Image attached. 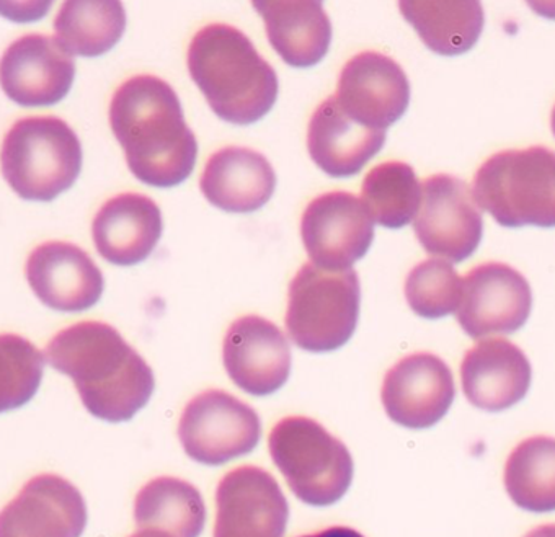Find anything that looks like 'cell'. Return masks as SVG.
<instances>
[{"mask_svg": "<svg viewBox=\"0 0 555 537\" xmlns=\"http://www.w3.org/2000/svg\"><path fill=\"white\" fill-rule=\"evenodd\" d=\"M109 125L141 182L169 189L192 174L198 142L166 80L144 74L122 82L109 103Z\"/></svg>", "mask_w": 555, "mask_h": 537, "instance_id": "6da1fadb", "label": "cell"}, {"mask_svg": "<svg viewBox=\"0 0 555 537\" xmlns=\"http://www.w3.org/2000/svg\"><path fill=\"white\" fill-rule=\"evenodd\" d=\"M51 367L76 384L86 409L96 419H132L154 393L150 365L115 327L87 320L54 335L44 351Z\"/></svg>", "mask_w": 555, "mask_h": 537, "instance_id": "7a4b0ae2", "label": "cell"}, {"mask_svg": "<svg viewBox=\"0 0 555 537\" xmlns=\"http://www.w3.org/2000/svg\"><path fill=\"white\" fill-rule=\"evenodd\" d=\"M189 71L212 112L234 125L258 122L276 102V73L231 25H208L193 37Z\"/></svg>", "mask_w": 555, "mask_h": 537, "instance_id": "3957f363", "label": "cell"}, {"mask_svg": "<svg viewBox=\"0 0 555 537\" xmlns=\"http://www.w3.org/2000/svg\"><path fill=\"white\" fill-rule=\"evenodd\" d=\"M474 199L505 228H555V152L532 145L493 154L474 177Z\"/></svg>", "mask_w": 555, "mask_h": 537, "instance_id": "277c9868", "label": "cell"}, {"mask_svg": "<svg viewBox=\"0 0 555 537\" xmlns=\"http://www.w3.org/2000/svg\"><path fill=\"white\" fill-rule=\"evenodd\" d=\"M82 148L74 129L56 116H28L9 129L2 170L17 195L51 202L76 182Z\"/></svg>", "mask_w": 555, "mask_h": 537, "instance_id": "5b68a950", "label": "cell"}, {"mask_svg": "<svg viewBox=\"0 0 555 537\" xmlns=\"http://www.w3.org/2000/svg\"><path fill=\"white\" fill-rule=\"evenodd\" d=\"M271 459L293 494L312 507L340 500L353 481V459L340 439L308 417H288L271 430Z\"/></svg>", "mask_w": 555, "mask_h": 537, "instance_id": "8992f818", "label": "cell"}, {"mask_svg": "<svg viewBox=\"0 0 555 537\" xmlns=\"http://www.w3.org/2000/svg\"><path fill=\"white\" fill-rule=\"evenodd\" d=\"M360 299L357 271L302 265L289 284L286 330L306 351H334L353 335Z\"/></svg>", "mask_w": 555, "mask_h": 537, "instance_id": "52a82bcc", "label": "cell"}, {"mask_svg": "<svg viewBox=\"0 0 555 537\" xmlns=\"http://www.w3.org/2000/svg\"><path fill=\"white\" fill-rule=\"evenodd\" d=\"M257 412L224 391H206L190 400L179 438L193 461L219 465L254 451L260 439Z\"/></svg>", "mask_w": 555, "mask_h": 537, "instance_id": "ba28073f", "label": "cell"}, {"mask_svg": "<svg viewBox=\"0 0 555 537\" xmlns=\"http://www.w3.org/2000/svg\"><path fill=\"white\" fill-rule=\"evenodd\" d=\"M413 229L428 254L457 264L479 247L482 213L466 182L453 175H431L422 183V205Z\"/></svg>", "mask_w": 555, "mask_h": 537, "instance_id": "9c48e42d", "label": "cell"}, {"mask_svg": "<svg viewBox=\"0 0 555 537\" xmlns=\"http://www.w3.org/2000/svg\"><path fill=\"white\" fill-rule=\"evenodd\" d=\"M301 235L311 264L324 270H350L370 251L374 219L353 193L331 192L309 203Z\"/></svg>", "mask_w": 555, "mask_h": 537, "instance_id": "30bf717a", "label": "cell"}, {"mask_svg": "<svg viewBox=\"0 0 555 537\" xmlns=\"http://www.w3.org/2000/svg\"><path fill=\"white\" fill-rule=\"evenodd\" d=\"M531 307L528 280L509 265L489 261L463 278V299L456 319L467 335L483 338L521 329Z\"/></svg>", "mask_w": 555, "mask_h": 537, "instance_id": "8fae6325", "label": "cell"}, {"mask_svg": "<svg viewBox=\"0 0 555 537\" xmlns=\"http://www.w3.org/2000/svg\"><path fill=\"white\" fill-rule=\"evenodd\" d=\"M215 537H285L289 507L276 478L242 465L219 482Z\"/></svg>", "mask_w": 555, "mask_h": 537, "instance_id": "7c38bea8", "label": "cell"}, {"mask_svg": "<svg viewBox=\"0 0 555 537\" xmlns=\"http://www.w3.org/2000/svg\"><path fill=\"white\" fill-rule=\"evenodd\" d=\"M454 394L450 367L434 353H413L387 371L380 399L392 422L424 430L447 415Z\"/></svg>", "mask_w": 555, "mask_h": 537, "instance_id": "4fadbf2b", "label": "cell"}, {"mask_svg": "<svg viewBox=\"0 0 555 537\" xmlns=\"http://www.w3.org/2000/svg\"><path fill=\"white\" fill-rule=\"evenodd\" d=\"M334 97L358 125L386 131L405 113L410 84L392 57L364 51L345 64Z\"/></svg>", "mask_w": 555, "mask_h": 537, "instance_id": "5bb4252c", "label": "cell"}, {"mask_svg": "<svg viewBox=\"0 0 555 537\" xmlns=\"http://www.w3.org/2000/svg\"><path fill=\"white\" fill-rule=\"evenodd\" d=\"M224 367L235 386L251 396L282 389L292 373V349L285 333L258 316L234 320L224 338Z\"/></svg>", "mask_w": 555, "mask_h": 537, "instance_id": "9a60e30c", "label": "cell"}, {"mask_svg": "<svg viewBox=\"0 0 555 537\" xmlns=\"http://www.w3.org/2000/svg\"><path fill=\"white\" fill-rule=\"evenodd\" d=\"M74 76L73 54L50 35H25L2 57V89L22 106L54 105L67 95Z\"/></svg>", "mask_w": 555, "mask_h": 537, "instance_id": "2e32d148", "label": "cell"}, {"mask_svg": "<svg viewBox=\"0 0 555 537\" xmlns=\"http://www.w3.org/2000/svg\"><path fill=\"white\" fill-rule=\"evenodd\" d=\"M87 508L66 478L41 474L27 482L0 516V537H80Z\"/></svg>", "mask_w": 555, "mask_h": 537, "instance_id": "e0dca14e", "label": "cell"}, {"mask_svg": "<svg viewBox=\"0 0 555 537\" xmlns=\"http://www.w3.org/2000/svg\"><path fill=\"white\" fill-rule=\"evenodd\" d=\"M25 274L38 299L63 312L89 309L103 293L102 271L86 251L69 242H47L35 248Z\"/></svg>", "mask_w": 555, "mask_h": 537, "instance_id": "ac0fdd59", "label": "cell"}, {"mask_svg": "<svg viewBox=\"0 0 555 537\" xmlns=\"http://www.w3.org/2000/svg\"><path fill=\"white\" fill-rule=\"evenodd\" d=\"M531 378L525 351L506 338L480 340L461 365L464 396L487 412H502L525 399Z\"/></svg>", "mask_w": 555, "mask_h": 537, "instance_id": "d6986e66", "label": "cell"}, {"mask_svg": "<svg viewBox=\"0 0 555 537\" xmlns=\"http://www.w3.org/2000/svg\"><path fill=\"white\" fill-rule=\"evenodd\" d=\"M92 235L96 251L106 261L129 267L153 254L163 235V215L150 196L122 193L96 213Z\"/></svg>", "mask_w": 555, "mask_h": 537, "instance_id": "ffe728a7", "label": "cell"}, {"mask_svg": "<svg viewBox=\"0 0 555 537\" xmlns=\"http://www.w3.org/2000/svg\"><path fill=\"white\" fill-rule=\"evenodd\" d=\"M274 187L276 175L268 158L238 145L215 152L202 175L203 195L229 213L257 212L267 205Z\"/></svg>", "mask_w": 555, "mask_h": 537, "instance_id": "44dd1931", "label": "cell"}, {"mask_svg": "<svg viewBox=\"0 0 555 537\" xmlns=\"http://www.w3.org/2000/svg\"><path fill=\"white\" fill-rule=\"evenodd\" d=\"M386 142V131L358 125L328 97L312 115L308 149L312 161L331 177L358 174Z\"/></svg>", "mask_w": 555, "mask_h": 537, "instance_id": "7402d4cb", "label": "cell"}, {"mask_svg": "<svg viewBox=\"0 0 555 537\" xmlns=\"http://www.w3.org/2000/svg\"><path fill=\"white\" fill-rule=\"evenodd\" d=\"M268 40L285 63L311 67L327 54L332 24L321 2H254Z\"/></svg>", "mask_w": 555, "mask_h": 537, "instance_id": "603a6c76", "label": "cell"}, {"mask_svg": "<svg viewBox=\"0 0 555 537\" xmlns=\"http://www.w3.org/2000/svg\"><path fill=\"white\" fill-rule=\"evenodd\" d=\"M139 529L160 530L172 537H199L206 507L198 488L176 477H157L144 485L134 501Z\"/></svg>", "mask_w": 555, "mask_h": 537, "instance_id": "cb8c5ba5", "label": "cell"}, {"mask_svg": "<svg viewBox=\"0 0 555 537\" xmlns=\"http://www.w3.org/2000/svg\"><path fill=\"white\" fill-rule=\"evenodd\" d=\"M399 9L422 41L443 56L469 51L486 21L479 2H400Z\"/></svg>", "mask_w": 555, "mask_h": 537, "instance_id": "d4e9b609", "label": "cell"}, {"mask_svg": "<svg viewBox=\"0 0 555 537\" xmlns=\"http://www.w3.org/2000/svg\"><path fill=\"white\" fill-rule=\"evenodd\" d=\"M503 482L522 510L555 511V438L541 435L519 443L506 459Z\"/></svg>", "mask_w": 555, "mask_h": 537, "instance_id": "484cf974", "label": "cell"}, {"mask_svg": "<svg viewBox=\"0 0 555 537\" xmlns=\"http://www.w3.org/2000/svg\"><path fill=\"white\" fill-rule=\"evenodd\" d=\"M125 27L121 2H66L54 18L56 38L73 56L106 53L118 43Z\"/></svg>", "mask_w": 555, "mask_h": 537, "instance_id": "4316f807", "label": "cell"}, {"mask_svg": "<svg viewBox=\"0 0 555 537\" xmlns=\"http://www.w3.org/2000/svg\"><path fill=\"white\" fill-rule=\"evenodd\" d=\"M361 200L377 225L400 229L421 209L422 183L405 162H384L367 171Z\"/></svg>", "mask_w": 555, "mask_h": 537, "instance_id": "83f0119b", "label": "cell"}, {"mask_svg": "<svg viewBox=\"0 0 555 537\" xmlns=\"http://www.w3.org/2000/svg\"><path fill=\"white\" fill-rule=\"evenodd\" d=\"M410 309L425 319H441L456 312L463 299V278L453 264L430 258L412 268L405 280Z\"/></svg>", "mask_w": 555, "mask_h": 537, "instance_id": "f1b7e54d", "label": "cell"}, {"mask_svg": "<svg viewBox=\"0 0 555 537\" xmlns=\"http://www.w3.org/2000/svg\"><path fill=\"white\" fill-rule=\"evenodd\" d=\"M2 410L17 409L37 393L43 376L44 358L28 340L9 333L2 336Z\"/></svg>", "mask_w": 555, "mask_h": 537, "instance_id": "f546056e", "label": "cell"}, {"mask_svg": "<svg viewBox=\"0 0 555 537\" xmlns=\"http://www.w3.org/2000/svg\"><path fill=\"white\" fill-rule=\"evenodd\" d=\"M301 537H364L363 534L358 530L351 529V527L334 526L327 527V529L319 530V533L308 534V536Z\"/></svg>", "mask_w": 555, "mask_h": 537, "instance_id": "4dcf8cb0", "label": "cell"}, {"mask_svg": "<svg viewBox=\"0 0 555 537\" xmlns=\"http://www.w3.org/2000/svg\"><path fill=\"white\" fill-rule=\"evenodd\" d=\"M525 537H555V524H542L529 530Z\"/></svg>", "mask_w": 555, "mask_h": 537, "instance_id": "1f68e13d", "label": "cell"}, {"mask_svg": "<svg viewBox=\"0 0 555 537\" xmlns=\"http://www.w3.org/2000/svg\"><path fill=\"white\" fill-rule=\"evenodd\" d=\"M129 537H172L169 536V534L160 533V530H153V529H141L139 533L132 534V536Z\"/></svg>", "mask_w": 555, "mask_h": 537, "instance_id": "d6a6232c", "label": "cell"}, {"mask_svg": "<svg viewBox=\"0 0 555 537\" xmlns=\"http://www.w3.org/2000/svg\"><path fill=\"white\" fill-rule=\"evenodd\" d=\"M551 128H552V132H554V136H555V106H554V110H552Z\"/></svg>", "mask_w": 555, "mask_h": 537, "instance_id": "836d02e7", "label": "cell"}]
</instances>
